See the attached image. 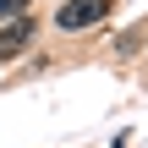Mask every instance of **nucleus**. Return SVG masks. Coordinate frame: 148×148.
<instances>
[{
    "label": "nucleus",
    "instance_id": "obj_2",
    "mask_svg": "<svg viewBox=\"0 0 148 148\" xmlns=\"http://www.w3.org/2000/svg\"><path fill=\"white\" fill-rule=\"evenodd\" d=\"M27 44H33V16H27V11H16V16H11V22L0 27V60L22 55Z\"/></svg>",
    "mask_w": 148,
    "mask_h": 148
},
{
    "label": "nucleus",
    "instance_id": "obj_1",
    "mask_svg": "<svg viewBox=\"0 0 148 148\" xmlns=\"http://www.w3.org/2000/svg\"><path fill=\"white\" fill-rule=\"evenodd\" d=\"M110 16V0H66L55 11V27L60 33H82V27H99Z\"/></svg>",
    "mask_w": 148,
    "mask_h": 148
},
{
    "label": "nucleus",
    "instance_id": "obj_3",
    "mask_svg": "<svg viewBox=\"0 0 148 148\" xmlns=\"http://www.w3.org/2000/svg\"><path fill=\"white\" fill-rule=\"evenodd\" d=\"M16 11H27V0H0V16H16Z\"/></svg>",
    "mask_w": 148,
    "mask_h": 148
}]
</instances>
